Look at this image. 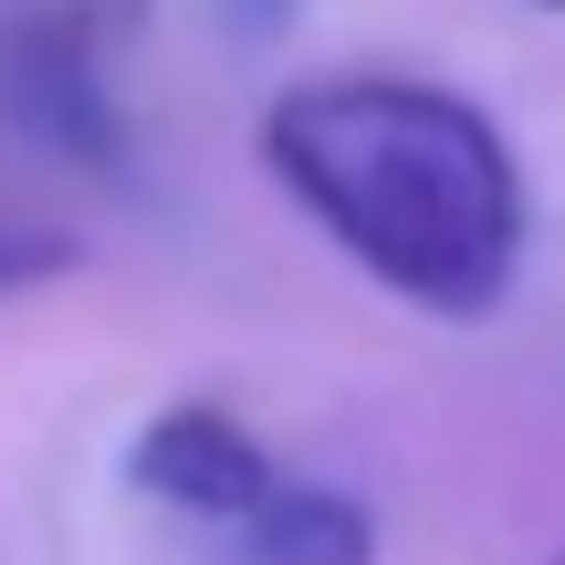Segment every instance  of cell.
Wrapping results in <instances>:
<instances>
[{
  "label": "cell",
  "instance_id": "6da1fadb",
  "mask_svg": "<svg viewBox=\"0 0 565 565\" xmlns=\"http://www.w3.org/2000/svg\"><path fill=\"white\" fill-rule=\"evenodd\" d=\"M263 158L345 263L440 324H482L524 273V168L471 95L419 74H324L273 95Z\"/></svg>",
  "mask_w": 565,
  "mask_h": 565
},
{
  "label": "cell",
  "instance_id": "7a4b0ae2",
  "mask_svg": "<svg viewBox=\"0 0 565 565\" xmlns=\"http://www.w3.org/2000/svg\"><path fill=\"white\" fill-rule=\"evenodd\" d=\"M116 21H137V0H21L0 21V126L21 147L63 168H116L126 116H116Z\"/></svg>",
  "mask_w": 565,
  "mask_h": 565
},
{
  "label": "cell",
  "instance_id": "3957f363",
  "mask_svg": "<svg viewBox=\"0 0 565 565\" xmlns=\"http://www.w3.org/2000/svg\"><path fill=\"white\" fill-rule=\"evenodd\" d=\"M126 482L147 492L158 513H179V524H200V534H221V524H242L252 503L282 482L273 471V450L252 440L231 408H210V398H179V408H158V419L126 440Z\"/></svg>",
  "mask_w": 565,
  "mask_h": 565
},
{
  "label": "cell",
  "instance_id": "277c9868",
  "mask_svg": "<svg viewBox=\"0 0 565 565\" xmlns=\"http://www.w3.org/2000/svg\"><path fill=\"white\" fill-rule=\"evenodd\" d=\"M210 565H377V524L335 482H273L242 524L210 534Z\"/></svg>",
  "mask_w": 565,
  "mask_h": 565
},
{
  "label": "cell",
  "instance_id": "5b68a950",
  "mask_svg": "<svg viewBox=\"0 0 565 565\" xmlns=\"http://www.w3.org/2000/svg\"><path fill=\"white\" fill-rule=\"evenodd\" d=\"M74 273V242L42 221H21V210H0V294H32V282Z\"/></svg>",
  "mask_w": 565,
  "mask_h": 565
},
{
  "label": "cell",
  "instance_id": "8992f818",
  "mask_svg": "<svg viewBox=\"0 0 565 565\" xmlns=\"http://www.w3.org/2000/svg\"><path fill=\"white\" fill-rule=\"evenodd\" d=\"M221 11H231V32H242V42H263L273 21H294V0H221Z\"/></svg>",
  "mask_w": 565,
  "mask_h": 565
},
{
  "label": "cell",
  "instance_id": "52a82bcc",
  "mask_svg": "<svg viewBox=\"0 0 565 565\" xmlns=\"http://www.w3.org/2000/svg\"><path fill=\"white\" fill-rule=\"evenodd\" d=\"M545 11H565V0H545Z\"/></svg>",
  "mask_w": 565,
  "mask_h": 565
},
{
  "label": "cell",
  "instance_id": "ba28073f",
  "mask_svg": "<svg viewBox=\"0 0 565 565\" xmlns=\"http://www.w3.org/2000/svg\"><path fill=\"white\" fill-rule=\"evenodd\" d=\"M555 565H565V555H555Z\"/></svg>",
  "mask_w": 565,
  "mask_h": 565
}]
</instances>
